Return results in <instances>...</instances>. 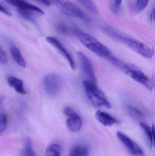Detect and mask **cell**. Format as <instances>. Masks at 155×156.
<instances>
[{"label": "cell", "mask_w": 155, "mask_h": 156, "mask_svg": "<svg viewBox=\"0 0 155 156\" xmlns=\"http://www.w3.org/2000/svg\"><path fill=\"white\" fill-rule=\"evenodd\" d=\"M63 112L66 116V125L69 130L74 133L80 131L82 126V120L80 115L69 107L65 108Z\"/></svg>", "instance_id": "ba28073f"}, {"label": "cell", "mask_w": 155, "mask_h": 156, "mask_svg": "<svg viewBox=\"0 0 155 156\" xmlns=\"http://www.w3.org/2000/svg\"><path fill=\"white\" fill-rule=\"evenodd\" d=\"M51 4L57 6L64 13L71 17H76L86 22L89 21L84 12L78 5L69 0H49Z\"/></svg>", "instance_id": "5b68a950"}, {"label": "cell", "mask_w": 155, "mask_h": 156, "mask_svg": "<svg viewBox=\"0 0 155 156\" xmlns=\"http://www.w3.org/2000/svg\"><path fill=\"white\" fill-rule=\"evenodd\" d=\"M10 50L11 55L15 61L20 66L25 68L26 66L25 62L20 50L14 45L11 46Z\"/></svg>", "instance_id": "2e32d148"}, {"label": "cell", "mask_w": 155, "mask_h": 156, "mask_svg": "<svg viewBox=\"0 0 155 156\" xmlns=\"http://www.w3.org/2000/svg\"><path fill=\"white\" fill-rule=\"evenodd\" d=\"M115 4L117 5H120L122 3V0H113Z\"/></svg>", "instance_id": "484cf974"}, {"label": "cell", "mask_w": 155, "mask_h": 156, "mask_svg": "<svg viewBox=\"0 0 155 156\" xmlns=\"http://www.w3.org/2000/svg\"><path fill=\"white\" fill-rule=\"evenodd\" d=\"M20 156H35V153L30 138H26L25 139L24 146Z\"/></svg>", "instance_id": "e0dca14e"}, {"label": "cell", "mask_w": 155, "mask_h": 156, "mask_svg": "<svg viewBox=\"0 0 155 156\" xmlns=\"http://www.w3.org/2000/svg\"><path fill=\"white\" fill-rule=\"evenodd\" d=\"M7 82L11 87H12L17 93L25 94L26 93L23 82L22 80L14 76H9L7 78Z\"/></svg>", "instance_id": "4fadbf2b"}, {"label": "cell", "mask_w": 155, "mask_h": 156, "mask_svg": "<svg viewBox=\"0 0 155 156\" xmlns=\"http://www.w3.org/2000/svg\"><path fill=\"white\" fill-rule=\"evenodd\" d=\"M35 1L39 2L46 6H50L51 5V2L49 0H35Z\"/></svg>", "instance_id": "d4e9b609"}, {"label": "cell", "mask_w": 155, "mask_h": 156, "mask_svg": "<svg viewBox=\"0 0 155 156\" xmlns=\"http://www.w3.org/2000/svg\"><path fill=\"white\" fill-rule=\"evenodd\" d=\"M4 99V97L3 96H0V106L3 101Z\"/></svg>", "instance_id": "4316f807"}, {"label": "cell", "mask_w": 155, "mask_h": 156, "mask_svg": "<svg viewBox=\"0 0 155 156\" xmlns=\"http://www.w3.org/2000/svg\"><path fill=\"white\" fill-rule=\"evenodd\" d=\"M69 156H89V150L84 145H76L71 149Z\"/></svg>", "instance_id": "9a60e30c"}, {"label": "cell", "mask_w": 155, "mask_h": 156, "mask_svg": "<svg viewBox=\"0 0 155 156\" xmlns=\"http://www.w3.org/2000/svg\"><path fill=\"white\" fill-rule=\"evenodd\" d=\"M61 148L58 144H52L47 147L45 156H61Z\"/></svg>", "instance_id": "ac0fdd59"}, {"label": "cell", "mask_w": 155, "mask_h": 156, "mask_svg": "<svg viewBox=\"0 0 155 156\" xmlns=\"http://www.w3.org/2000/svg\"><path fill=\"white\" fill-rule=\"evenodd\" d=\"M96 83L90 80H85L83 82L87 98L95 107L111 108V103Z\"/></svg>", "instance_id": "3957f363"}, {"label": "cell", "mask_w": 155, "mask_h": 156, "mask_svg": "<svg viewBox=\"0 0 155 156\" xmlns=\"http://www.w3.org/2000/svg\"><path fill=\"white\" fill-rule=\"evenodd\" d=\"M7 124V117L6 115L0 113V136L5 130Z\"/></svg>", "instance_id": "44dd1931"}, {"label": "cell", "mask_w": 155, "mask_h": 156, "mask_svg": "<svg viewBox=\"0 0 155 156\" xmlns=\"http://www.w3.org/2000/svg\"><path fill=\"white\" fill-rule=\"evenodd\" d=\"M103 30L113 38L122 42L129 48L147 58H151L153 55V50L144 43L127 37L124 36L110 27H105Z\"/></svg>", "instance_id": "6da1fadb"}, {"label": "cell", "mask_w": 155, "mask_h": 156, "mask_svg": "<svg viewBox=\"0 0 155 156\" xmlns=\"http://www.w3.org/2000/svg\"><path fill=\"white\" fill-rule=\"evenodd\" d=\"M46 40L48 43L55 48L59 51V53L65 57L69 63L72 69H75L76 65L73 58L58 39L53 37L48 36L46 37Z\"/></svg>", "instance_id": "30bf717a"}, {"label": "cell", "mask_w": 155, "mask_h": 156, "mask_svg": "<svg viewBox=\"0 0 155 156\" xmlns=\"http://www.w3.org/2000/svg\"><path fill=\"white\" fill-rule=\"evenodd\" d=\"M0 12L3 13L7 15L8 16H11V13L9 12V10L5 7L4 6L2 3H1V1H0Z\"/></svg>", "instance_id": "cb8c5ba5"}, {"label": "cell", "mask_w": 155, "mask_h": 156, "mask_svg": "<svg viewBox=\"0 0 155 156\" xmlns=\"http://www.w3.org/2000/svg\"><path fill=\"white\" fill-rule=\"evenodd\" d=\"M116 136L132 155L145 156L144 152L143 149L125 134L118 131L116 133Z\"/></svg>", "instance_id": "52a82bcc"}, {"label": "cell", "mask_w": 155, "mask_h": 156, "mask_svg": "<svg viewBox=\"0 0 155 156\" xmlns=\"http://www.w3.org/2000/svg\"><path fill=\"white\" fill-rule=\"evenodd\" d=\"M76 55L80 63L82 71L89 78L88 80L96 83V77L93 66L91 60L83 52L79 51L76 53Z\"/></svg>", "instance_id": "9c48e42d"}, {"label": "cell", "mask_w": 155, "mask_h": 156, "mask_svg": "<svg viewBox=\"0 0 155 156\" xmlns=\"http://www.w3.org/2000/svg\"><path fill=\"white\" fill-rule=\"evenodd\" d=\"M43 86L47 95L50 97L56 96L60 92L62 82L58 75L54 74L47 75L43 80Z\"/></svg>", "instance_id": "8992f818"}, {"label": "cell", "mask_w": 155, "mask_h": 156, "mask_svg": "<svg viewBox=\"0 0 155 156\" xmlns=\"http://www.w3.org/2000/svg\"><path fill=\"white\" fill-rule=\"evenodd\" d=\"M140 126L148 139L149 144L151 146L154 145L155 144V128L153 125L151 127L145 123L141 122Z\"/></svg>", "instance_id": "5bb4252c"}, {"label": "cell", "mask_w": 155, "mask_h": 156, "mask_svg": "<svg viewBox=\"0 0 155 156\" xmlns=\"http://www.w3.org/2000/svg\"><path fill=\"white\" fill-rule=\"evenodd\" d=\"M17 11H18V13L23 18L35 24L36 23L35 19L32 14L31 13V11L21 10V9H17Z\"/></svg>", "instance_id": "ffe728a7"}, {"label": "cell", "mask_w": 155, "mask_h": 156, "mask_svg": "<svg viewBox=\"0 0 155 156\" xmlns=\"http://www.w3.org/2000/svg\"><path fill=\"white\" fill-rule=\"evenodd\" d=\"M95 117L99 122L105 126H112L113 125L118 122V120L116 118L107 113L101 111L96 112Z\"/></svg>", "instance_id": "7c38bea8"}, {"label": "cell", "mask_w": 155, "mask_h": 156, "mask_svg": "<svg viewBox=\"0 0 155 156\" xmlns=\"http://www.w3.org/2000/svg\"><path fill=\"white\" fill-rule=\"evenodd\" d=\"M8 61L7 55L3 48L0 45V63L5 64Z\"/></svg>", "instance_id": "603a6c76"}, {"label": "cell", "mask_w": 155, "mask_h": 156, "mask_svg": "<svg viewBox=\"0 0 155 156\" xmlns=\"http://www.w3.org/2000/svg\"><path fill=\"white\" fill-rule=\"evenodd\" d=\"M149 0H137L136 10L137 12H141L146 7L149 2Z\"/></svg>", "instance_id": "7402d4cb"}, {"label": "cell", "mask_w": 155, "mask_h": 156, "mask_svg": "<svg viewBox=\"0 0 155 156\" xmlns=\"http://www.w3.org/2000/svg\"><path fill=\"white\" fill-rule=\"evenodd\" d=\"M77 36L81 43L89 50L99 56L110 59L113 55L109 49L103 44L91 35L84 33H79Z\"/></svg>", "instance_id": "277c9868"}, {"label": "cell", "mask_w": 155, "mask_h": 156, "mask_svg": "<svg viewBox=\"0 0 155 156\" xmlns=\"http://www.w3.org/2000/svg\"><path fill=\"white\" fill-rule=\"evenodd\" d=\"M6 2L9 4L16 7L17 9L27 10V11H33L39 13L41 14H44V12L39 7L33 5L31 4L24 0H5Z\"/></svg>", "instance_id": "8fae6325"}, {"label": "cell", "mask_w": 155, "mask_h": 156, "mask_svg": "<svg viewBox=\"0 0 155 156\" xmlns=\"http://www.w3.org/2000/svg\"><path fill=\"white\" fill-rule=\"evenodd\" d=\"M77 1L92 13L96 14L98 12L97 7L92 0H77Z\"/></svg>", "instance_id": "d6986e66"}, {"label": "cell", "mask_w": 155, "mask_h": 156, "mask_svg": "<svg viewBox=\"0 0 155 156\" xmlns=\"http://www.w3.org/2000/svg\"><path fill=\"white\" fill-rule=\"evenodd\" d=\"M109 60L113 65L117 67L135 81L143 84L147 89L152 90L153 88L152 82L148 77L141 70L133 66L124 63L114 56Z\"/></svg>", "instance_id": "7a4b0ae2"}]
</instances>
